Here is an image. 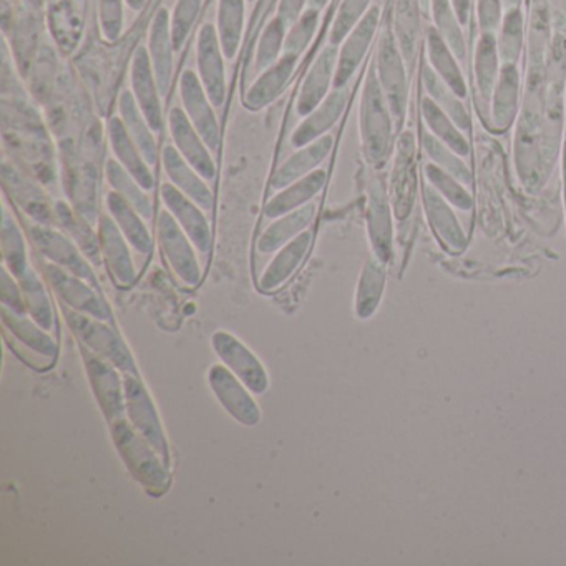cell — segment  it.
I'll list each match as a JSON object with an SVG mask.
<instances>
[{
    "instance_id": "obj_36",
    "label": "cell",
    "mask_w": 566,
    "mask_h": 566,
    "mask_svg": "<svg viewBox=\"0 0 566 566\" xmlns=\"http://www.w3.org/2000/svg\"><path fill=\"white\" fill-rule=\"evenodd\" d=\"M427 55H429L430 67L442 78L443 84L457 97L465 98L469 91H467V82L460 69L459 59L436 28H429L427 31Z\"/></svg>"
},
{
    "instance_id": "obj_18",
    "label": "cell",
    "mask_w": 566,
    "mask_h": 566,
    "mask_svg": "<svg viewBox=\"0 0 566 566\" xmlns=\"http://www.w3.org/2000/svg\"><path fill=\"white\" fill-rule=\"evenodd\" d=\"M98 237H101L102 258L112 280L118 287H130L137 281V270H135L130 251L132 244L128 243L111 214H102L98 220Z\"/></svg>"
},
{
    "instance_id": "obj_38",
    "label": "cell",
    "mask_w": 566,
    "mask_h": 566,
    "mask_svg": "<svg viewBox=\"0 0 566 566\" xmlns=\"http://www.w3.org/2000/svg\"><path fill=\"white\" fill-rule=\"evenodd\" d=\"M423 201H426L430 224L436 228L443 243H447V247L452 248L453 251L462 250L463 244H465V237H463L462 228H460L455 214L450 211L449 205L446 203V198L436 188L423 185Z\"/></svg>"
},
{
    "instance_id": "obj_9",
    "label": "cell",
    "mask_w": 566,
    "mask_h": 566,
    "mask_svg": "<svg viewBox=\"0 0 566 566\" xmlns=\"http://www.w3.org/2000/svg\"><path fill=\"white\" fill-rule=\"evenodd\" d=\"M390 171L389 197L399 220L409 217L417 193V145L412 132L397 138Z\"/></svg>"
},
{
    "instance_id": "obj_62",
    "label": "cell",
    "mask_w": 566,
    "mask_h": 566,
    "mask_svg": "<svg viewBox=\"0 0 566 566\" xmlns=\"http://www.w3.org/2000/svg\"><path fill=\"white\" fill-rule=\"evenodd\" d=\"M329 4V0H310V8L323 11L326 6Z\"/></svg>"
},
{
    "instance_id": "obj_12",
    "label": "cell",
    "mask_w": 566,
    "mask_h": 566,
    "mask_svg": "<svg viewBox=\"0 0 566 566\" xmlns=\"http://www.w3.org/2000/svg\"><path fill=\"white\" fill-rule=\"evenodd\" d=\"M211 346L220 357L221 363L243 380L251 392L261 396L270 387V377L261 360L241 343L233 334L227 331H217L211 337Z\"/></svg>"
},
{
    "instance_id": "obj_60",
    "label": "cell",
    "mask_w": 566,
    "mask_h": 566,
    "mask_svg": "<svg viewBox=\"0 0 566 566\" xmlns=\"http://www.w3.org/2000/svg\"><path fill=\"white\" fill-rule=\"evenodd\" d=\"M459 18L460 24L465 25L470 18V8H472V0H450Z\"/></svg>"
},
{
    "instance_id": "obj_28",
    "label": "cell",
    "mask_w": 566,
    "mask_h": 566,
    "mask_svg": "<svg viewBox=\"0 0 566 566\" xmlns=\"http://www.w3.org/2000/svg\"><path fill=\"white\" fill-rule=\"evenodd\" d=\"M148 54H150L161 97H167L171 85V74H174L175 54L174 38H171V15L167 9H160L151 21L150 35H148Z\"/></svg>"
},
{
    "instance_id": "obj_46",
    "label": "cell",
    "mask_w": 566,
    "mask_h": 566,
    "mask_svg": "<svg viewBox=\"0 0 566 566\" xmlns=\"http://www.w3.org/2000/svg\"><path fill=\"white\" fill-rule=\"evenodd\" d=\"M422 81L427 95L455 122L457 127H459L460 130H469L470 118L465 107H463L462 102H460L462 98L457 97V95L443 84L442 78L430 67H423Z\"/></svg>"
},
{
    "instance_id": "obj_27",
    "label": "cell",
    "mask_w": 566,
    "mask_h": 566,
    "mask_svg": "<svg viewBox=\"0 0 566 566\" xmlns=\"http://www.w3.org/2000/svg\"><path fill=\"white\" fill-rule=\"evenodd\" d=\"M333 147L334 137L327 134L314 140L313 144L306 145V147L297 148L277 168L276 174L273 175V180H271V188L276 191L283 190L287 185L313 174L329 157Z\"/></svg>"
},
{
    "instance_id": "obj_55",
    "label": "cell",
    "mask_w": 566,
    "mask_h": 566,
    "mask_svg": "<svg viewBox=\"0 0 566 566\" xmlns=\"http://www.w3.org/2000/svg\"><path fill=\"white\" fill-rule=\"evenodd\" d=\"M203 0H177L174 14H171V38H174L175 51H181L198 14H200Z\"/></svg>"
},
{
    "instance_id": "obj_14",
    "label": "cell",
    "mask_w": 566,
    "mask_h": 566,
    "mask_svg": "<svg viewBox=\"0 0 566 566\" xmlns=\"http://www.w3.org/2000/svg\"><path fill=\"white\" fill-rule=\"evenodd\" d=\"M178 92H180V101L181 105H184L185 114L188 115L191 124L200 132L201 137L207 142L211 151L218 150L221 135L217 114H214V108L217 107L208 97L197 72L188 69V71L181 74Z\"/></svg>"
},
{
    "instance_id": "obj_16",
    "label": "cell",
    "mask_w": 566,
    "mask_h": 566,
    "mask_svg": "<svg viewBox=\"0 0 566 566\" xmlns=\"http://www.w3.org/2000/svg\"><path fill=\"white\" fill-rule=\"evenodd\" d=\"M367 233L374 256L387 263L392 254V203L380 177L370 178L367 187Z\"/></svg>"
},
{
    "instance_id": "obj_63",
    "label": "cell",
    "mask_w": 566,
    "mask_h": 566,
    "mask_svg": "<svg viewBox=\"0 0 566 566\" xmlns=\"http://www.w3.org/2000/svg\"><path fill=\"white\" fill-rule=\"evenodd\" d=\"M503 6H505L506 11L509 9H518L522 6V0H503Z\"/></svg>"
},
{
    "instance_id": "obj_48",
    "label": "cell",
    "mask_w": 566,
    "mask_h": 566,
    "mask_svg": "<svg viewBox=\"0 0 566 566\" xmlns=\"http://www.w3.org/2000/svg\"><path fill=\"white\" fill-rule=\"evenodd\" d=\"M433 28L437 29L443 41L447 42L459 61L467 55L465 38H463L462 24L457 18L450 0H432Z\"/></svg>"
},
{
    "instance_id": "obj_44",
    "label": "cell",
    "mask_w": 566,
    "mask_h": 566,
    "mask_svg": "<svg viewBox=\"0 0 566 566\" xmlns=\"http://www.w3.org/2000/svg\"><path fill=\"white\" fill-rule=\"evenodd\" d=\"M19 284H21L22 294H24L25 310H28L29 316L39 326L52 333L55 327L54 307H52L48 290H45L44 283L35 273L34 268L29 266L24 276L19 277Z\"/></svg>"
},
{
    "instance_id": "obj_56",
    "label": "cell",
    "mask_w": 566,
    "mask_h": 566,
    "mask_svg": "<svg viewBox=\"0 0 566 566\" xmlns=\"http://www.w3.org/2000/svg\"><path fill=\"white\" fill-rule=\"evenodd\" d=\"M125 0H98V24L102 38L107 42H117L124 32Z\"/></svg>"
},
{
    "instance_id": "obj_24",
    "label": "cell",
    "mask_w": 566,
    "mask_h": 566,
    "mask_svg": "<svg viewBox=\"0 0 566 566\" xmlns=\"http://www.w3.org/2000/svg\"><path fill=\"white\" fill-rule=\"evenodd\" d=\"M297 62L300 57L296 55L283 54L276 64L261 72L253 85L244 92V107L251 112H260L274 104L290 85L296 72Z\"/></svg>"
},
{
    "instance_id": "obj_61",
    "label": "cell",
    "mask_w": 566,
    "mask_h": 566,
    "mask_svg": "<svg viewBox=\"0 0 566 566\" xmlns=\"http://www.w3.org/2000/svg\"><path fill=\"white\" fill-rule=\"evenodd\" d=\"M125 2H127V6L132 11L137 12H140L142 9L145 8V4H147V0H125Z\"/></svg>"
},
{
    "instance_id": "obj_58",
    "label": "cell",
    "mask_w": 566,
    "mask_h": 566,
    "mask_svg": "<svg viewBox=\"0 0 566 566\" xmlns=\"http://www.w3.org/2000/svg\"><path fill=\"white\" fill-rule=\"evenodd\" d=\"M503 0H476V21L480 31L495 34L503 21Z\"/></svg>"
},
{
    "instance_id": "obj_40",
    "label": "cell",
    "mask_w": 566,
    "mask_h": 566,
    "mask_svg": "<svg viewBox=\"0 0 566 566\" xmlns=\"http://www.w3.org/2000/svg\"><path fill=\"white\" fill-rule=\"evenodd\" d=\"M247 0H220L218 2L217 31L224 57L233 61L243 39Z\"/></svg>"
},
{
    "instance_id": "obj_23",
    "label": "cell",
    "mask_w": 566,
    "mask_h": 566,
    "mask_svg": "<svg viewBox=\"0 0 566 566\" xmlns=\"http://www.w3.org/2000/svg\"><path fill=\"white\" fill-rule=\"evenodd\" d=\"M2 184L19 208L34 223L51 224L55 220L54 205H51L41 187L29 180L24 174L12 167L9 161L2 164Z\"/></svg>"
},
{
    "instance_id": "obj_52",
    "label": "cell",
    "mask_w": 566,
    "mask_h": 566,
    "mask_svg": "<svg viewBox=\"0 0 566 566\" xmlns=\"http://www.w3.org/2000/svg\"><path fill=\"white\" fill-rule=\"evenodd\" d=\"M423 171H426L429 184L432 185L449 203L465 211L472 208V197H470L469 191L462 187V181L457 180L455 177L447 174L446 170L437 167L432 161L423 167Z\"/></svg>"
},
{
    "instance_id": "obj_47",
    "label": "cell",
    "mask_w": 566,
    "mask_h": 566,
    "mask_svg": "<svg viewBox=\"0 0 566 566\" xmlns=\"http://www.w3.org/2000/svg\"><path fill=\"white\" fill-rule=\"evenodd\" d=\"M420 12L417 0H397L396 39L406 62H413L419 41Z\"/></svg>"
},
{
    "instance_id": "obj_1",
    "label": "cell",
    "mask_w": 566,
    "mask_h": 566,
    "mask_svg": "<svg viewBox=\"0 0 566 566\" xmlns=\"http://www.w3.org/2000/svg\"><path fill=\"white\" fill-rule=\"evenodd\" d=\"M396 120L390 112L389 102L380 88L376 67L370 65L364 81L359 105V135L366 160L373 168H382L392 157L396 142Z\"/></svg>"
},
{
    "instance_id": "obj_39",
    "label": "cell",
    "mask_w": 566,
    "mask_h": 566,
    "mask_svg": "<svg viewBox=\"0 0 566 566\" xmlns=\"http://www.w3.org/2000/svg\"><path fill=\"white\" fill-rule=\"evenodd\" d=\"M500 69H502V59L499 54L496 35L483 32L476 42L475 61H473L476 91L483 101L492 98L493 88L499 81Z\"/></svg>"
},
{
    "instance_id": "obj_31",
    "label": "cell",
    "mask_w": 566,
    "mask_h": 566,
    "mask_svg": "<svg viewBox=\"0 0 566 566\" xmlns=\"http://www.w3.org/2000/svg\"><path fill=\"white\" fill-rule=\"evenodd\" d=\"M2 324L6 333L14 337V344H21L25 349L49 360H54L57 356L54 337L44 327L39 326L28 313H15L2 306Z\"/></svg>"
},
{
    "instance_id": "obj_26",
    "label": "cell",
    "mask_w": 566,
    "mask_h": 566,
    "mask_svg": "<svg viewBox=\"0 0 566 566\" xmlns=\"http://www.w3.org/2000/svg\"><path fill=\"white\" fill-rule=\"evenodd\" d=\"M311 244H313V231L307 230L290 241L286 247L276 251L273 260L258 280V287H260L261 293H274V291L284 286L291 280V276L300 270L303 261L306 260Z\"/></svg>"
},
{
    "instance_id": "obj_21",
    "label": "cell",
    "mask_w": 566,
    "mask_h": 566,
    "mask_svg": "<svg viewBox=\"0 0 566 566\" xmlns=\"http://www.w3.org/2000/svg\"><path fill=\"white\" fill-rule=\"evenodd\" d=\"M337 57H339V49L329 44L321 51L316 61L311 65L310 72L301 85L300 94H297L296 112L300 117L310 115L333 92Z\"/></svg>"
},
{
    "instance_id": "obj_54",
    "label": "cell",
    "mask_w": 566,
    "mask_h": 566,
    "mask_svg": "<svg viewBox=\"0 0 566 566\" xmlns=\"http://www.w3.org/2000/svg\"><path fill=\"white\" fill-rule=\"evenodd\" d=\"M321 11L307 8L304 14L287 29L286 44H284V54L301 55L306 52L316 34L317 25H319Z\"/></svg>"
},
{
    "instance_id": "obj_34",
    "label": "cell",
    "mask_w": 566,
    "mask_h": 566,
    "mask_svg": "<svg viewBox=\"0 0 566 566\" xmlns=\"http://www.w3.org/2000/svg\"><path fill=\"white\" fill-rule=\"evenodd\" d=\"M105 207H107L108 214L114 218L115 223L120 228L132 248L137 253L148 256L154 251V238H151L150 230L145 223V218L114 190L108 191L107 197H105Z\"/></svg>"
},
{
    "instance_id": "obj_32",
    "label": "cell",
    "mask_w": 566,
    "mask_h": 566,
    "mask_svg": "<svg viewBox=\"0 0 566 566\" xmlns=\"http://www.w3.org/2000/svg\"><path fill=\"white\" fill-rule=\"evenodd\" d=\"M490 124L496 132H505L515 122L520 102V72L516 64H502L499 81L493 88Z\"/></svg>"
},
{
    "instance_id": "obj_64",
    "label": "cell",
    "mask_w": 566,
    "mask_h": 566,
    "mask_svg": "<svg viewBox=\"0 0 566 566\" xmlns=\"http://www.w3.org/2000/svg\"><path fill=\"white\" fill-rule=\"evenodd\" d=\"M250 2H253V0H250Z\"/></svg>"
},
{
    "instance_id": "obj_11",
    "label": "cell",
    "mask_w": 566,
    "mask_h": 566,
    "mask_svg": "<svg viewBox=\"0 0 566 566\" xmlns=\"http://www.w3.org/2000/svg\"><path fill=\"white\" fill-rule=\"evenodd\" d=\"M208 384L217 396L218 402L237 422L247 427L260 423L261 410L256 400L253 399V392L224 364H214L210 367Z\"/></svg>"
},
{
    "instance_id": "obj_13",
    "label": "cell",
    "mask_w": 566,
    "mask_h": 566,
    "mask_svg": "<svg viewBox=\"0 0 566 566\" xmlns=\"http://www.w3.org/2000/svg\"><path fill=\"white\" fill-rule=\"evenodd\" d=\"M217 25H201L197 41L198 77L214 107L220 108L227 101V65Z\"/></svg>"
},
{
    "instance_id": "obj_22",
    "label": "cell",
    "mask_w": 566,
    "mask_h": 566,
    "mask_svg": "<svg viewBox=\"0 0 566 566\" xmlns=\"http://www.w3.org/2000/svg\"><path fill=\"white\" fill-rule=\"evenodd\" d=\"M347 102H349V88L334 87L333 92L297 125L291 137V145L294 148L306 147L317 138L329 134L343 117Z\"/></svg>"
},
{
    "instance_id": "obj_4",
    "label": "cell",
    "mask_w": 566,
    "mask_h": 566,
    "mask_svg": "<svg viewBox=\"0 0 566 566\" xmlns=\"http://www.w3.org/2000/svg\"><path fill=\"white\" fill-rule=\"evenodd\" d=\"M374 67H376L380 88L389 102L396 127L400 128L406 118L407 102H409V78H407L406 59L392 32L386 31L380 35Z\"/></svg>"
},
{
    "instance_id": "obj_41",
    "label": "cell",
    "mask_w": 566,
    "mask_h": 566,
    "mask_svg": "<svg viewBox=\"0 0 566 566\" xmlns=\"http://www.w3.org/2000/svg\"><path fill=\"white\" fill-rule=\"evenodd\" d=\"M420 111H422L426 127L429 128L433 137L443 142V144H446L450 150L455 151L459 157H469L470 145L467 138L463 137L462 130L457 127L455 122H453L429 95H426L422 102H420Z\"/></svg>"
},
{
    "instance_id": "obj_8",
    "label": "cell",
    "mask_w": 566,
    "mask_h": 566,
    "mask_svg": "<svg viewBox=\"0 0 566 566\" xmlns=\"http://www.w3.org/2000/svg\"><path fill=\"white\" fill-rule=\"evenodd\" d=\"M29 237L49 263L64 268L69 273L88 281L94 286L97 284L91 261L67 234L54 230L51 224L34 223L29 227Z\"/></svg>"
},
{
    "instance_id": "obj_35",
    "label": "cell",
    "mask_w": 566,
    "mask_h": 566,
    "mask_svg": "<svg viewBox=\"0 0 566 566\" xmlns=\"http://www.w3.org/2000/svg\"><path fill=\"white\" fill-rule=\"evenodd\" d=\"M54 214L59 227L81 248L82 253L87 256V260L94 266H101L102 260H104L102 258L101 237L95 234L92 221H88L84 214L74 210L71 205L61 200L54 203Z\"/></svg>"
},
{
    "instance_id": "obj_7",
    "label": "cell",
    "mask_w": 566,
    "mask_h": 566,
    "mask_svg": "<svg viewBox=\"0 0 566 566\" xmlns=\"http://www.w3.org/2000/svg\"><path fill=\"white\" fill-rule=\"evenodd\" d=\"M44 273L52 290H54V293L57 294L59 300L65 306L95 317V319L107 321V323L114 324L111 307L102 300L94 284L69 273L67 270L57 266V264L49 263V261L45 263Z\"/></svg>"
},
{
    "instance_id": "obj_59",
    "label": "cell",
    "mask_w": 566,
    "mask_h": 566,
    "mask_svg": "<svg viewBox=\"0 0 566 566\" xmlns=\"http://www.w3.org/2000/svg\"><path fill=\"white\" fill-rule=\"evenodd\" d=\"M307 8H310V0H280L277 18L283 19L284 24L290 29Z\"/></svg>"
},
{
    "instance_id": "obj_5",
    "label": "cell",
    "mask_w": 566,
    "mask_h": 566,
    "mask_svg": "<svg viewBox=\"0 0 566 566\" xmlns=\"http://www.w3.org/2000/svg\"><path fill=\"white\" fill-rule=\"evenodd\" d=\"M125 407H127L128 422L134 429L157 450L167 467H171L170 446L161 426L160 416L147 387L140 377L134 374H124Z\"/></svg>"
},
{
    "instance_id": "obj_30",
    "label": "cell",
    "mask_w": 566,
    "mask_h": 566,
    "mask_svg": "<svg viewBox=\"0 0 566 566\" xmlns=\"http://www.w3.org/2000/svg\"><path fill=\"white\" fill-rule=\"evenodd\" d=\"M326 170L317 168L316 171L307 175V177L287 185L286 188L277 191L268 201L266 207H264V217L270 218V220H276V218L284 217V214L291 213V211L306 207L323 191V188L326 187Z\"/></svg>"
},
{
    "instance_id": "obj_29",
    "label": "cell",
    "mask_w": 566,
    "mask_h": 566,
    "mask_svg": "<svg viewBox=\"0 0 566 566\" xmlns=\"http://www.w3.org/2000/svg\"><path fill=\"white\" fill-rule=\"evenodd\" d=\"M108 140H111L115 160H117L145 190H154L155 177L154 174H151L150 165L145 160L144 154H142L137 144L132 140L120 117H112L111 122H108Z\"/></svg>"
},
{
    "instance_id": "obj_51",
    "label": "cell",
    "mask_w": 566,
    "mask_h": 566,
    "mask_svg": "<svg viewBox=\"0 0 566 566\" xmlns=\"http://www.w3.org/2000/svg\"><path fill=\"white\" fill-rule=\"evenodd\" d=\"M422 147L427 157H429L430 161L436 164L437 167L442 168L447 174L462 181L463 185L472 184V174H470L469 167L463 164L462 158H460L455 151L450 150L439 138L433 137L430 132H426V134L422 135Z\"/></svg>"
},
{
    "instance_id": "obj_53",
    "label": "cell",
    "mask_w": 566,
    "mask_h": 566,
    "mask_svg": "<svg viewBox=\"0 0 566 566\" xmlns=\"http://www.w3.org/2000/svg\"><path fill=\"white\" fill-rule=\"evenodd\" d=\"M370 2L373 0H343L340 2L333 28H331L329 44L336 45V48L343 44L344 39L369 12Z\"/></svg>"
},
{
    "instance_id": "obj_45",
    "label": "cell",
    "mask_w": 566,
    "mask_h": 566,
    "mask_svg": "<svg viewBox=\"0 0 566 566\" xmlns=\"http://www.w3.org/2000/svg\"><path fill=\"white\" fill-rule=\"evenodd\" d=\"M105 175L112 190L124 197L145 220L154 218V203L147 190L115 158H111L105 165Z\"/></svg>"
},
{
    "instance_id": "obj_10",
    "label": "cell",
    "mask_w": 566,
    "mask_h": 566,
    "mask_svg": "<svg viewBox=\"0 0 566 566\" xmlns=\"http://www.w3.org/2000/svg\"><path fill=\"white\" fill-rule=\"evenodd\" d=\"M78 350L84 357L92 390H94L98 406H101L102 412L107 417L108 422L125 417V412H127L125 387L117 367L95 354L94 350L88 349L84 344L78 343Z\"/></svg>"
},
{
    "instance_id": "obj_20",
    "label": "cell",
    "mask_w": 566,
    "mask_h": 566,
    "mask_svg": "<svg viewBox=\"0 0 566 566\" xmlns=\"http://www.w3.org/2000/svg\"><path fill=\"white\" fill-rule=\"evenodd\" d=\"M161 201L165 208L174 214L185 233L193 241L201 254H208L211 250V228L207 218V211L195 203L187 195L181 193L175 185H161Z\"/></svg>"
},
{
    "instance_id": "obj_25",
    "label": "cell",
    "mask_w": 566,
    "mask_h": 566,
    "mask_svg": "<svg viewBox=\"0 0 566 566\" xmlns=\"http://www.w3.org/2000/svg\"><path fill=\"white\" fill-rule=\"evenodd\" d=\"M161 165L165 175L171 185L178 188L181 193L200 205L205 211L213 210V191L207 185V180L181 157L175 145H167L161 151Z\"/></svg>"
},
{
    "instance_id": "obj_49",
    "label": "cell",
    "mask_w": 566,
    "mask_h": 566,
    "mask_svg": "<svg viewBox=\"0 0 566 566\" xmlns=\"http://www.w3.org/2000/svg\"><path fill=\"white\" fill-rule=\"evenodd\" d=\"M287 25L283 19L274 18L268 22L258 41L256 59H254V67L258 74L276 64L284 54V44H286Z\"/></svg>"
},
{
    "instance_id": "obj_33",
    "label": "cell",
    "mask_w": 566,
    "mask_h": 566,
    "mask_svg": "<svg viewBox=\"0 0 566 566\" xmlns=\"http://www.w3.org/2000/svg\"><path fill=\"white\" fill-rule=\"evenodd\" d=\"M316 217V205L311 201L300 210L291 211L284 217L276 218L258 238L256 250L260 254H273L286 247L294 238L310 230Z\"/></svg>"
},
{
    "instance_id": "obj_37",
    "label": "cell",
    "mask_w": 566,
    "mask_h": 566,
    "mask_svg": "<svg viewBox=\"0 0 566 566\" xmlns=\"http://www.w3.org/2000/svg\"><path fill=\"white\" fill-rule=\"evenodd\" d=\"M118 111H120L122 122H124L132 140L140 148L147 164L154 167L158 160V145L157 140H155V132L150 124H148L142 108L138 107L132 91L122 92L120 98H118Z\"/></svg>"
},
{
    "instance_id": "obj_2",
    "label": "cell",
    "mask_w": 566,
    "mask_h": 566,
    "mask_svg": "<svg viewBox=\"0 0 566 566\" xmlns=\"http://www.w3.org/2000/svg\"><path fill=\"white\" fill-rule=\"evenodd\" d=\"M112 437L127 469L137 482L155 493L170 489V467L164 462L157 450L134 429L127 417L112 420Z\"/></svg>"
},
{
    "instance_id": "obj_43",
    "label": "cell",
    "mask_w": 566,
    "mask_h": 566,
    "mask_svg": "<svg viewBox=\"0 0 566 566\" xmlns=\"http://www.w3.org/2000/svg\"><path fill=\"white\" fill-rule=\"evenodd\" d=\"M382 261L374 256L364 264L356 291V314L360 319H367L376 313L386 286V268Z\"/></svg>"
},
{
    "instance_id": "obj_50",
    "label": "cell",
    "mask_w": 566,
    "mask_h": 566,
    "mask_svg": "<svg viewBox=\"0 0 566 566\" xmlns=\"http://www.w3.org/2000/svg\"><path fill=\"white\" fill-rule=\"evenodd\" d=\"M499 42V54L502 64H516L523 49V14L522 9H509L503 15Z\"/></svg>"
},
{
    "instance_id": "obj_6",
    "label": "cell",
    "mask_w": 566,
    "mask_h": 566,
    "mask_svg": "<svg viewBox=\"0 0 566 566\" xmlns=\"http://www.w3.org/2000/svg\"><path fill=\"white\" fill-rule=\"evenodd\" d=\"M158 244L165 260L170 264L178 280L188 287H197L201 281V266L197 256V247L174 214L164 210L157 223Z\"/></svg>"
},
{
    "instance_id": "obj_57",
    "label": "cell",
    "mask_w": 566,
    "mask_h": 566,
    "mask_svg": "<svg viewBox=\"0 0 566 566\" xmlns=\"http://www.w3.org/2000/svg\"><path fill=\"white\" fill-rule=\"evenodd\" d=\"M0 291H2L0 293L2 294V306L15 311V313H28L21 284L6 266H2V273H0Z\"/></svg>"
},
{
    "instance_id": "obj_19",
    "label": "cell",
    "mask_w": 566,
    "mask_h": 566,
    "mask_svg": "<svg viewBox=\"0 0 566 566\" xmlns=\"http://www.w3.org/2000/svg\"><path fill=\"white\" fill-rule=\"evenodd\" d=\"M380 9L373 6L364 15L363 21L349 32L339 48V57H337L336 81L334 87H347L357 69L363 64L369 52L370 44L376 38L377 28H379Z\"/></svg>"
},
{
    "instance_id": "obj_15",
    "label": "cell",
    "mask_w": 566,
    "mask_h": 566,
    "mask_svg": "<svg viewBox=\"0 0 566 566\" xmlns=\"http://www.w3.org/2000/svg\"><path fill=\"white\" fill-rule=\"evenodd\" d=\"M168 130L175 148L180 151L181 157L201 175L207 181L217 177V164H214L211 148L201 137L200 132L191 124L184 108L174 107L168 114Z\"/></svg>"
},
{
    "instance_id": "obj_42",
    "label": "cell",
    "mask_w": 566,
    "mask_h": 566,
    "mask_svg": "<svg viewBox=\"0 0 566 566\" xmlns=\"http://www.w3.org/2000/svg\"><path fill=\"white\" fill-rule=\"evenodd\" d=\"M0 248H2V258L4 266L14 274L15 277L24 276L29 270L28 244H25L24 233L14 217L9 213L8 207L2 208V224H0Z\"/></svg>"
},
{
    "instance_id": "obj_3",
    "label": "cell",
    "mask_w": 566,
    "mask_h": 566,
    "mask_svg": "<svg viewBox=\"0 0 566 566\" xmlns=\"http://www.w3.org/2000/svg\"><path fill=\"white\" fill-rule=\"evenodd\" d=\"M61 310L78 343L114 364L122 373L140 377L134 354L128 349L127 343L115 329L114 324L78 313V311L65 306L64 303H61Z\"/></svg>"
},
{
    "instance_id": "obj_17",
    "label": "cell",
    "mask_w": 566,
    "mask_h": 566,
    "mask_svg": "<svg viewBox=\"0 0 566 566\" xmlns=\"http://www.w3.org/2000/svg\"><path fill=\"white\" fill-rule=\"evenodd\" d=\"M130 91L154 132L164 130V102L148 49L135 51L130 67Z\"/></svg>"
}]
</instances>
